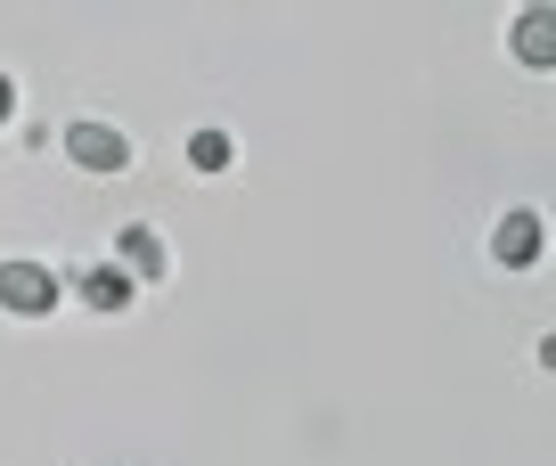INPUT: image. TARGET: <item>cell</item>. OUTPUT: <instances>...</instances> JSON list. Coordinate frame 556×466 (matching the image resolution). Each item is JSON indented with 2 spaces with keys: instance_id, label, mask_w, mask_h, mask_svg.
<instances>
[{
  "instance_id": "obj_1",
  "label": "cell",
  "mask_w": 556,
  "mask_h": 466,
  "mask_svg": "<svg viewBox=\"0 0 556 466\" xmlns=\"http://www.w3.org/2000/svg\"><path fill=\"white\" fill-rule=\"evenodd\" d=\"M0 311L50 319V311H58V270H50V262H0Z\"/></svg>"
},
{
  "instance_id": "obj_2",
  "label": "cell",
  "mask_w": 556,
  "mask_h": 466,
  "mask_svg": "<svg viewBox=\"0 0 556 466\" xmlns=\"http://www.w3.org/2000/svg\"><path fill=\"white\" fill-rule=\"evenodd\" d=\"M66 155L83 173H123V164H131V139H123L115 123H66Z\"/></svg>"
},
{
  "instance_id": "obj_3",
  "label": "cell",
  "mask_w": 556,
  "mask_h": 466,
  "mask_svg": "<svg viewBox=\"0 0 556 466\" xmlns=\"http://www.w3.org/2000/svg\"><path fill=\"white\" fill-rule=\"evenodd\" d=\"M491 254L507 262V270H523V262H540V213H500V229H491Z\"/></svg>"
},
{
  "instance_id": "obj_4",
  "label": "cell",
  "mask_w": 556,
  "mask_h": 466,
  "mask_svg": "<svg viewBox=\"0 0 556 466\" xmlns=\"http://www.w3.org/2000/svg\"><path fill=\"white\" fill-rule=\"evenodd\" d=\"M131 287H139V278L123 270V262H99V270H83V303H90V311H123V303H131Z\"/></svg>"
},
{
  "instance_id": "obj_5",
  "label": "cell",
  "mask_w": 556,
  "mask_h": 466,
  "mask_svg": "<svg viewBox=\"0 0 556 466\" xmlns=\"http://www.w3.org/2000/svg\"><path fill=\"white\" fill-rule=\"evenodd\" d=\"M115 262H123V270H131V278H164V245H156V229H123V238H115Z\"/></svg>"
},
{
  "instance_id": "obj_6",
  "label": "cell",
  "mask_w": 556,
  "mask_h": 466,
  "mask_svg": "<svg viewBox=\"0 0 556 466\" xmlns=\"http://www.w3.org/2000/svg\"><path fill=\"white\" fill-rule=\"evenodd\" d=\"M516 58L523 66H556V17L548 9H532V17L516 25Z\"/></svg>"
},
{
  "instance_id": "obj_7",
  "label": "cell",
  "mask_w": 556,
  "mask_h": 466,
  "mask_svg": "<svg viewBox=\"0 0 556 466\" xmlns=\"http://www.w3.org/2000/svg\"><path fill=\"white\" fill-rule=\"evenodd\" d=\"M189 164H197V173H229V164H238V139L205 123V131H189Z\"/></svg>"
},
{
  "instance_id": "obj_8",
  "label": "cell",
  "mask_w": 556,
  "mask_h": 466,
  "mask_svg": "<svg viewBox=\"0 0 556 466\" xmlns=\"http://www.w3.org/2000/svg\"><path fill=\"white\" fill-rule=\"evenodd\" d=\"M9 106H17V83H9V74H0V123H9Z\"/></svg>"
},
{
  "instance_id": "obj_9",
  "label": "cell",
  "mask_w": 556,
  "mask_h": 466,
  "mask_svg": "<svg viewBox=\"0 0 556 466\" xmlns=\"http://www.w3.org/2000/svg\"><path fill=\"white\" fill-rule=\"evenodd\" d=\"M532 9H548V0H532Z\"/></svg>"
}]
</instances>
